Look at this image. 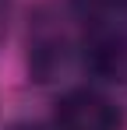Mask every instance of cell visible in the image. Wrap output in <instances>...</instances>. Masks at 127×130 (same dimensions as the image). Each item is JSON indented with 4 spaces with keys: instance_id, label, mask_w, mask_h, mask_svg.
<instances>
[{
    "instance_id": "277c9868",
    "label": "cell",
    "mask_w": 127,
    "mask_h": 130,
    "mask_svg": "<svg viewBox=\"0 0 127 130\" xmlns=\"http://www.w3.org/2000/svg\"><path fill=\"white\" fill-rule=\"evenodd\" d=\"M7 130H53V127H42V123H32V120H21V123H11Z\"/></svg>"
},
{
    "instance_id": "6da1fadb",
    "label": "cell",
    "mask_w": 127,
    "mask_h": 130,
    "mask_svg": "<svg viewBox=\"0 0 127 130\" xmlns=\"http://www.w3.org/2000/svg\"><path fill=\"white\" fill-rule=\"evenodd\" d=\"M81 63L113 85H127V18L124 14H103L85 18L81 35Z\"/></svg>"
},
{
    "instance_id": "5b68a950",
    "label": "cell",
    "mask_w": 127,
    "mask_h": 130,
    "mask_svg": "<svg viewBox=\"0 0 127 130\" xmlns=\"http://www.w3.org/2000/svg\"><path fill=\"white\" fill-rule=\"evenodd\" d=\"M0 35H4V7H0Z\"/></svg>"
},
{
    "instance_id": "7a4b0ae2",
    "label": "cell",
    "mask_w": 127,
    "mask_h": 130,
    "mask_svg": "<svg viewBox=\"0 0 127 130\" xmlns=\"http://www.w3.org/2000/svg\"><path fill=\"white\" fill-rule=\"evenodd\" d=\"M71 56H74V42H71L67 28L60 25L57 14H49V7H42L28 28V74H32V81H39V85L60 81L71 67Z\"/></svg>"
},
{
    "instance_id": "3957f363",
    "label": "cell",
    "mask_w": 127,
    "mask_h": 130,
    "mask_svg": "<svg viewBox=\"0 0 127 130\" xmlns=\"http://www.w3.org/2000/svg\"><path fill=\"white\" fill-rule=\"evenodd\" d=\"M53 130H124V109L95 88H71L57 99Z\"/></svg>"
}]
</instances>
